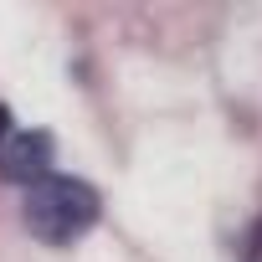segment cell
I'll use <instances>...</instances> for the list:
<instances>
[{
    "instance_id": "cell-1",
    "label": "cell",
    "mask_w": 262,
    "mask_h": 262,
    "mask_svg": "<svg viewBox=\"0 0 262 262\" xmlns=\"http://www.w3.org/2000/svg\"><path fill=\"white\" fill-rule=\"evenodd\" d=\"M103 201L88 180H72V175H47L26 190V226L31 236H41L47 247H67L77 242L93 221H98Z\"/></svg>"
},
{
    "instance_id": "cell-2",
    "label": "cell",
    "mask_w": 262,
    "mask_h": 262,
    "mask_svg": "<svg viewBox=\"0 0 262 262\" xmlns=\"http://www.w3.org/2000/svg\"><path fill=\"white\" fill-rule=\"evenodd\" d=\"M0 175L11 185H36L52 175V134L41 128H11L6 139H0Z\"/></svg>"
}]
</instances>
